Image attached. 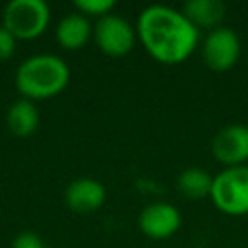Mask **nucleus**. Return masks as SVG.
Wrapping results in <instances>:
<instances>
[{
    "mask_svg": "<svg viewBox=\"0 0 248 248\" xmlns=\"http://www.w3.org/2000/svg\"><path fill=\"white\" fill-rule=\"evenodd\" d=\"M138 41L145 52L161 64H180L192 56L200 43V31L188 21L182 10L151 4L136 19Z\"/></svg>",
    "mask_w": 248,
    "mask_h": 248,
    "instance_id": "obj_1",
    "label": "nucleus"
},
{
    "mask_svg": "<svg viewBox=\"0 0 248 248\" xmlns=\"http://www.w3.org/2000/svg\"><path fill=\"white\" fill-rule=\"evenodd\" d=\"M70 83V68L56 54H33L16 72V87L23 99L43 101L60 95Z\"/></svg>",
    "mask_w": 248,
    "mask_h": 248,
    "instance_id": "obj_2",
    "label": "nucleus"
},
{
    "mask_svg": "<svg viewBox=\"0 0 248 248\" xmlns=\"http://www.w3.org/2000/svg\"><path fill=\"white\" fill-rule=\"evenodd\" d=\"M211 203L225 215L240 217L248 213V165L223 167L213 174Z\"/></svg>",
    "mask_w": 248,
    "mask_h": 248,
    "instance_id": "obj_3",
    "label": "nucleus"
},
{
    "mask_svg": "<svg viewBox=\"0 0 248 248\" xmlns=\"http://www.w3.org/2000/svg\"><path fill=\"white\" fill-rule=\"evenodd\" d=\"M50 21V8L45 0H10L2 14V25L16 39L41 37Z\"/></svg>",
    "mask_w": 248,
    "mask_h": 248,
    "instance_id": "obj_4",
    "label": "nucleus"
},
{
    "mask_svg": "<svg viewBox=\"0 0 248 248\" xmlns=\"http://www.w3.org/2000/svg\"><path fill=\"white\" fill-rule=\"evenodd\" d=\"M93 39L103 54L116 58L128 54L136 46L138 33H136V25H132L122 16L107 14L95 21Z\"/></svg>",
    "mask_w": 248,
    "mask_h": 248,
    "instance_id": "obj_5",
    "label": "nucleus"
},
{
    "mask_svg": "<svg viewBox=\"0 0 248 248\" xmlns=\"http://www.w3.org/2000/svg\"><path fill=\"white\" fill-rule=\"evenodd\" d=\"M202 56L205 66L215 72L231 70L240 58V39L236 31L225 25L207 31L202 41Z\"/></svg>",
    "mask_w": 248,
    "mask_h": 248,
    "instance_id": "obj_6",
    "label": "nucleus"
},
{
    "mask_svg": "<svg viewBox=\"0 0 248 248\" xmlns=\"http://www.w3.org/2000/svg\"><path fill=\"white\" fill-rule=\"evenodd\" d=\"M211 155L223 167L248 165V124H229L211 140Z\"/></svg>",
    "mask_w": 248,
    "mask_h": 248,
    "instance_id": "obj_7",
    "label": "nucleus"
},
{
    "mask_svg": "<svg viewBox=\"0 0 248 248\" xmlns=\"http://www.w3.org/2000/svg\"><path fill=\"white\" fill-rule=\"evenodd\" d=\"M140 231L151 240H167L174 236L182 225V215L176 205L167 202L147 203L138 217Z\"/></svg>",
    "mask_w": 248,
    "mask_h": 248,
    "instance_id": "obj_8",
    "label": "nucleus"
},
{
    "mask_svg": "<svg viewBox=\"0 0 248 248\" xmlns=\"http://www.w3.org/2000/svg\"><path fill=\"white\" fill-rule=\"evenodd\" d=\"M64 200H66V205L72 211L89 213V211L99 209L105 203L107 188H105L103 182H99L95 178H89V176L76 178L66 186Z\"/></svg>",
    "mask_w": 248,
    "mask_h": 248,
    "instance_id": "obj_9",
    "label": "nucleus"
},
{
    "mask_svg": "<svg viewBox=\"0 0 248 248\" xmlns=\"http://www.w3.org/2000/svg\"><path fill=\"white\" fill-rule=\"evenodd\" d=\"M54 37L62 48L78 50V48H83L89 43V39L93 37V25H91L89 17H85L83 14L70 12L58 21Z\"/></svg>",
    "mask_w": 248,
    "mask_h": 248,
    "instance_id": "obj_10",
    "label": "nucleus"
},
{
    "mask_svg": "<svg viewBox=\"0 0 248 248\" xmlns=\"http://www.w3.org/2000/svg\"><path fill=\"white\" fill-rule=\"evenodd\" d=\"M182 14L198 31H211L221 25L225 17V4L221 0H188L182 6Z\"/></svg>",
    "mask_w": 248,
    "mask_h": 248,
    "instance_id": "obj_11",
    "label": "nucleus"
},
{
    "mask_svg": "<svg viewBox=\"0 0 248 248\" xmlns=\"http://www.w3.org/2000/svg\"><path fill=\"white\" fill-rule=\"evenodd\" d=\"M6 126L16 138H27L31 136L39 126V110L33 101L29 99H17L12 103L6 114Z\"/></svg>",
    "mask_w": 248,
    "mask_h": 248,
    "instance_id": "obj_12",
    "label": "nucleus"
},
{
    "mask_svg": "<svg viewBox=\"0 0 248 248\" xmlns=\"http://www.w3.org/2000/svg\"><path fill=\"white\" fill-rule=\"evenodd\" d=\"M211 182H213V176L205 169L188 167L180 170V174L176 176V190L182 198L202 200V198H209Z\"/></svg>",
    "mask_w": 248,
    "mask_h": 248,
    "instance_id": "obj_13",
    "label": "nucleus"
},
{
    "mask_svg": "<svg viewBox=\"0 0 248 248\" xmlns=\"http://www.w3.org/2000/svg\"><path fill=\"white\" fill-rule=\"evenodd\" d=\"M76 12L83 14L85 17H103L107 14H112L114 0H76L74 2Z\"/></svg>",
    "mask_w": 248,
    "mask_h": 248,
    "instance_id": "obj_14",
    "label": "nucleus"
},
{
    "mask_svg": "<svg viewBox=\"0 0 248 248\" xmlns=\"http://www.w3.org/2000/svg\"><path fill=\"white\" fill-rule=\"evenodd\" d=\"M16 45H17V39L4 25H0V60L12 58L16 52Z\"/></svg>",
    "mask_w": 248,
    "mask_h": 248,
    "instance_id": "obj_15",
    "label": "nucleus"
},
{
    "mask_svg": "<svg viewBox=\"0 0 248 248\" xmlns=\"http://www.w3.org/2000/svg\"><path fill=\"white\" fill-rule=\"evenodd\" d=\"M12 248H48V246H46L35 232L25 231V232H19V234L14 238Z\"/></svg>",
    "mask_w": 248,
    "mask_h": 248,
    "instance_id": "obj_16",
    "label": "nucleus"
}]
</instances>
